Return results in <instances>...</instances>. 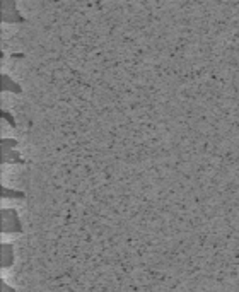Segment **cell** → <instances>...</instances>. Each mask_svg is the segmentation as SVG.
I'll return each instance as SVG.
<instances>
[{
	"label": "cell",
	"instance_id": "cell-1",
	"mask_svg": "<svg viewBox=\"0 0 239 292\" xmlns=\"http://www.w3.org/2000/svg\"><path fill=\"white\" fill-rule=\"evenodd\" d=\"M2 231L4 233H21V222L14 209L2 210Z\"/></svg>",
	"mask_w": 239,
	"mask_h": 292
},
{
	"label": "cell",
	"instance_id": "cell-2",
	"mask_svg": "<svg viewBox=\"0 0 239 292\" xmlns=\"http://www.w3.org/2000/svg\"><path fill=\"white\" fill-rule=\"evenodd\" d=\"M12 260H14V255H12L11 244H2V267L12 265Z\"/></svg>",
	"mask_w": 239,
	"mask_h": 292
},
{
	"label": "cell",
	"instance_id": "cell-4",
	"mask_svg": "<svg viewBox=\"0 0 239 292\" xmlns=\"http://www.w3.org/2000/svg\"><path fill=\"white\" fill-rule=\"evenodd\" d=\"M2 80H4V84H2L4 91H9V89H12V91H16V92H19V91H21L19 85H17L9 75H4V77H2Z\"/></svg>",
	"mask_w": 239,
	"mask_h": 292
},
{
	"label": "cell",
	"instance_id": "cell-7",
	"mask_svg": "<svg viewBox=\"0 0 239 292\" xmlns=\"http://www.w3.org/2000/svg\"><path fill=\"white\" fill-rule=\"evenodd\" d=\"M2 117H4V118H7L11 125H14V120H12V117H11V115H9V113H2Z\"/></svg>",
	"mask_w": 239,
	"mask_h": 292
},
{
	"label": "cell",
	"instance_id": "cell-5",
	"mask_svg": "<svg viewBox=\"0 0 239 292\" xmlns=\"http://www.w3.org/2000/svg\"><path fill=\"white\" fill-rule=\"evenodd\" d=\"M2 197H11V199H21V197H23V193L16 191V190H11V188L2 186Z\"/></svg>",
	"mask_w": 239,
	"mask_h": 292
},
{
	"label": "cell",
	"instance_id": "cell-6",
	"mask_svg": "<svg viewBox=\"0 0 239 292\" xmlns=\"http://www.w3.org/2000/svg\"><path fill=\"white\" fill-rule=\"evenodd\" d=\"M2 292H16V290L12 287H9L6 282H2Z\"/></svg>",
	"mask_w": 239,
	"mask_h": 292
},
{
	"label": "cell",
	"instance_id": "cell-3",
	"mask_svg": "<svg viewBox=\"0 0 239 292\" xmlns=\"http://www.w3.org/2000/svg\"><path fill=\"white\" fill-rule=\"evenodd\" d=\"M4 161L6 162H21V157L17 154V150H12V149H4Z\"/></svg>",
	"mask_w": 239,
	"mask_h": 292
}]
</instances>
